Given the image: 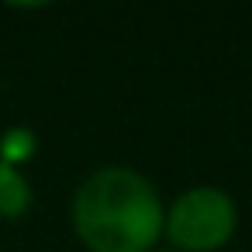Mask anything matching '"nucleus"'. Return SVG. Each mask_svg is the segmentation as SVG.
<instances>
[{
  "instance_id": "f257e3e1",
  "label": "nucleus",
  "mask_w": 252,
  "mask_h": 252,
  "mask_svg": "<svg viewBox=\"0 0 252 252\" xmlns=\"http://www.w3.org/2000/svg\"><path fill=\"white\" fill-rule=\"evenodd\" d=\"M73 221L94 252H145L156 245L166 214L142 173L107 166L76 190Z\"/></svg>"
},
{
  "instance_id": "f03ea898",
  "label": "nucleus",
  "mask_w": 252,
  "mask_h": 252,
  "mask_svg": "<svg viewBox=\"0 0 252 252\" xmlns=\"http://www.w3.org/2000/svg\"><path fill=\"white\" fill-rule=\"evenodd\" d=\"M166 235L176 249L211 252L224 245L235 231V204L218 187H193L180 193L166 214Z\"/></svg>"
},
{
  "instance_id": "7ed1b4c3",
  "label": "nucleus",
  "mask_w": 252,
  "mask_h": 252,
  "mask_svg": "<svg viewBox=\"0 0 252 252\" xmlns=\"http://www.w3.org/2000/svg\"><path fill=\"white\" fill-rule=\"evenodd\" d=\"M32 204V187L28 180L0 159V218H21Z\"/></svg>"
},
{
  "instance_id": "20e7f679",
  "label": "nucleus",
  "mask_w": 252,
  "mask_h": 252,
  "mask_svg": "<svg viewBox=\"0 0 252 252\" xmlns=\"http://www.w3.org/2000/svg\"><path fill=\"white\" fill-rule=\"evenodd\" d=\"M35 152V135L32 131H11V135H4V162H11L14 166V159H25V156H32Z\"/></svg>"
}]
</instances>
